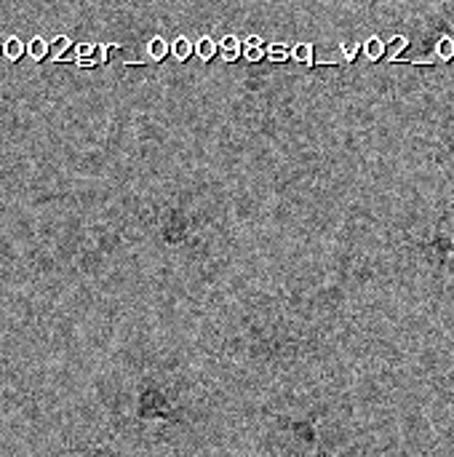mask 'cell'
I'll list each match as a JSON object with an SVG mask.
<instances>
[{"label": "cell", "instance_id": "11", "mask_svg": "<svg viewBox=\"0 0 454 457\" xmlns=\"http://www.w3.org/2000/svg\"><path fill=\"white\" fill-rule=\"evenodd\" d=\"M403 49H406V38H401V35H395V38L390 40V45H388V56H390V59H395V56H398Z\"/></svg>", "mask_w": 454, "mask_h": 457}, {"label": "cell", "instance_id": "5", "mask_svg": "<svg viewBox=\"0 0 454 457\" xmlns=\"http://www.w3.org/2000/svg\"><path fill=\"white\" fill-rule=\"evenodd\" d=\"M25 54V45H21L19 38H8L6 40V56L8 59H19V56Z\"/></svg>", "mask_w": 454, "mask_h": 457}, {"label": "cell", "instance_id": "2", "mask_svg": "<svg viewBox=\"0 0 454 457\" xmlns=\"http://www.w3.org/2000/svg\"><path fill=\"white\" fill-rule=\"evenodd\" d=\"M190 54H193V43L187 38H177V40H174V56H177V59H187Z\"/></svg>", "mask_w": 454, "mask_h": 457}, {"label": "cell", "instance_id": "12", "mask_svg": "<svg viewBox=\"0 0 454 457\" xmlns=\"http://www.w3.org/2000/svg\"><path fill=\"white\" fill-rule=\"evenodd\" d=\"M294 56H297L299 62H313V49H310V45H297Z\"/></svg>", "mask_w": 454, "mask_h": 457}, {"label": "cell", "instance_id": "13", "mask_svg": "<svg viewBox=\"0 0 454 457\" xmlns=\"http://www.w3.org/2000/svg\"><path fill=\"white\" fill-rule=\"evenodd\" d=\"M286 56H289V51L283 49V45H273L270 49V59H275V62H283Z\"/></svg>", "mask_w": 454, "mask_h": 457}, {"label": "cell", "instance_id": "1", "mask_svg": "<svg viewBox=\"0 0 454 457\" xmlns=\"http://www.w3.org/2000/svg\"><path fill=\"white\" fill-rule=\"evenodd\" d=\"M51 54L56 56V59H73V43H69L67 38H56L51 43Z\"/></svg>", "mask_w": 454, "mask_h": 457}, {"label": "cell", "instance_id": "14", "mask_svg": "<svg viewBox=\"0 0 454 457\" xmlns=\"http://www.w3.org/2000/svg\"><path fill=\"white\" fill-rule=\"evenodd\" d=\"M345 56H355V49H353V45H345Z\"/></svg>", "mask_w": 454, "mask_h": 457}, {"label": "cell", "instance_id": "9", "mask_svg": "<svg viewBox=\"0 0 454 457\" xmlns=\"http://www.w3.org/2000/svg\"><path fill=\"white\" fill-rule=\"evenodd\" d=\"M214 51H217V43L211 38H201V40H198V54H201L203 59H211Z\"/></svg>", "mask_w": 454, "mask_h": 457}, {"label": "cell", "instance_id": "10", "mask_svg": "<svg viewBox=\"0 0 454 457\" xmlns=\"http://www.w3.org/2000/svg\"><path fill=\"white\" fill-rule=\"evenodd\" d=\"M366 54L371 56V59H377V56L385 54V45H382V40H379V38H369V40H366Z\"/></svg>", "mask_w": 454, "mask_h": 457}, {"label": "cell", "instance_id": "3", "mask_svg": "<svg viewBox=\"0 0 454 457\" xmlns=\"http://www.w3.org/2000/svg\"><path fill=\"white\" fill-rule=\"evenodd\" d=\"M238 51H241L238 40L232 38V35H227V38L222 40V56H225V59H235V56H238Z\"/></svg>", "mask_w": 454, "mask_h": 457}, {"label": "cell", "instance_id": "8", "mask_svg": "<svg viewBox=\"0 0 454 457\" xmlns=\"http://www.w3.org/2000/svg\"><path fill=\"white\" fill-rule=\"evenodd\" d=\"M166 51H169V45H166V40H163V38H153V40H150V56H153V59H163Z\"/></svg>", "mask_w": 454, "mask_h": 457}, {"label": "cell", "instance_id": "7", "mask_svg": "<svg viewBox=\"0 0 454 457\" xmlns=\"http://www.w3.org/2000/svg\"><path fill=\"white\" fill-rule=\"evenodd\" d=\"M30 54H32V59H43V56L49 54V43H45L43 38L30 40Z\"/></svg>", "mask_w": 454, "mask_h": 457}, {"label": "cell", "instance_id": "6", "mask_svg": "<svg viewBox=\"0 0 454 457\" xmlns=\"http://www.w3.org/2000/svg\"><path fill=\"white\" fill-rule=\"evenodd\" d=\"M436 54L441 56V59H451L454 56V40L451 38H441L438 45H436Z\"/></svg>", "mask_w": 454, "mask_h": 457}, {"label": "cell", "instance_id": "4", "mask_svg": "<svg viewBox=\"0 0 454 457\" xmlns=\"http://www.w3.org/2000/svg\"><path fill=\"white\" fill-rule=\"evenodd\" d=\"M262 40L259 38H249V43H246V59H251V62H257V59H262Z\"/></svg>", "mask_w": 454, "mask_h": 457}]
</instances>
